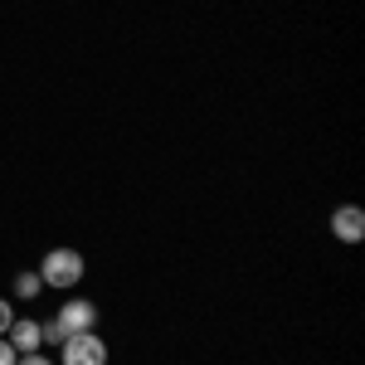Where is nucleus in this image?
Here are the masks:
<instances>
[{
	"label": "nucleus",
	"instance_id": "1",
	"mask_svg": "<svg viewBox=\"0 0 365 365\" xmlns=\"http://www.w3.org/2000/svg\"><path fill=\"white\" fill-rule=\"evenodd\" d=\"M39 278H44V287H73V282L83 278V253L78 249H49L44 263H39Z\"/></svg>",
	"mask_w": 365,
	"mask_h": 365
},
{
	"label": "nucleus",
	"instance_id": "2",
	"mask_svg": "<svg viewBox=\"0 0 365 365\" xmlns=\"http://www.w3.org/2000/svg\"><path fill=\"white\" fill-rule=\"evenodd\" d=\"M63 365H108V346L98 331H78L63 336Z\"/></svg>",
	"mask_w": 365,
	"mask_h": 365
},
{
	"label": "nucleus",
	"instance_id": "3",
	"mask_svg": "<svg viewBox=\"0 0 365 365\" xmlns=\"http://www.w3.org/2000/svg\"><path fill=\"white\" fill-rule=\"evenodd\" d=\"M54 322L63 327V336L93 331V327H98V302H88V297H73V302H63V307H58Z\"/></svg>",
	"mask_w": 365,
	"mask_h": 365
},
{
	"label": "nucleus",
	"instance_id": "4",
	"mask_svg": "<svg viewBox=\"0 0 365 365\" xmlns=\"http://www.w3.org/2000/svg\"><path fill=\"white\" fill-rule=\"evenodd\" d=\"M331 234L341 244H361L365 239V210L361 205H336L331 210Z\"/></svg>",
	"mask_w": 365,
	"mask_h": 365
},
{
	"label": "nucleus",
	"instance_id": "5",
	"mask_svg": "<svg viewBox=\"0 0 365 365\" xmlns=\"http://www.w3.org/2000/svg\"><path fill=\"white\" fill-rule=\"evenodd\" d=\"M5 341H10V346H15L20 356H34V351L44 346V336H39V322H29V317H25V322L15 317V322L5 327Z\"/></svg>",
	"mask_w": 365,
	"mask_h": 365
},
{
	"label": "nucleus",
	"instance_id": "6",
	"mask_svg": "<svg viewBox=\"0 0 365 365\" xmlns=\"http://www.w3.org/2000/svg\"><path fill=\"white\" fill-rule=\"evenodd\" d=\"M39 287H44V278H39V273H20V278H15V297H25V302H29Z\"/></svg>",
	"mask_w": 365,
	"mask_h": 365
},
{
	"label": "nucleus",
	"instance_id": "7",
	"mask_svg": "<svg viewBox=\"0 0 365 365\" xmlns=\"http://www.w3.org/2000/svg\"><path fill=\"white\" fill-rule=\"evenodd\" d=\"M39 336H44V346H63V327H58V322H44Z\"/></svg>",
	"mask_w": 365,
	"mask_h": 365
},
{
	"label": "nucleus",
	"instance_id": "8",
	"mask_svg": "<svg viewBox=\"0 0 365 365\" xmlns=\"http://www.w3.org/2000/svg\"><path fill=\"white\" fill-rule=\"evenodd\" d=\"M15 361H20V351H15V346H10V341L0 336V365H15Z\"/></svg>",
	"mask_w": 365,
	"mask_h": 365
},
{
	"label": "nucleus",
	"instance_id": "9",
	"mask_svg": "<svg viewBox=\"0 0 365 365\" xmlns=\"http://www.w3.org/2000/svg\"><path fill=\"white\" fill-rule=\"evenodd\" d=\"M10 322H15V307H10V302L0 297V336H5V327H10Z\"/></svg>",
	"mask_w": 365,
	"mask_h": 365
},
{
	"label": "nucleus",
	"instance_id": "10",
	"mask_svg": "<svg viewBox=\"0 0 365 365\" xmlns=\"http://www.w3.org/2000/svg\"><path fill=\"white\" fill-rule=\"evenodd\" d=\"M15 365H54V361H44V356L34 351V356H20V361H15Z\"/></svg>",
	"mask_w": 365,
	"mask_h": 365
}]
</instances>
